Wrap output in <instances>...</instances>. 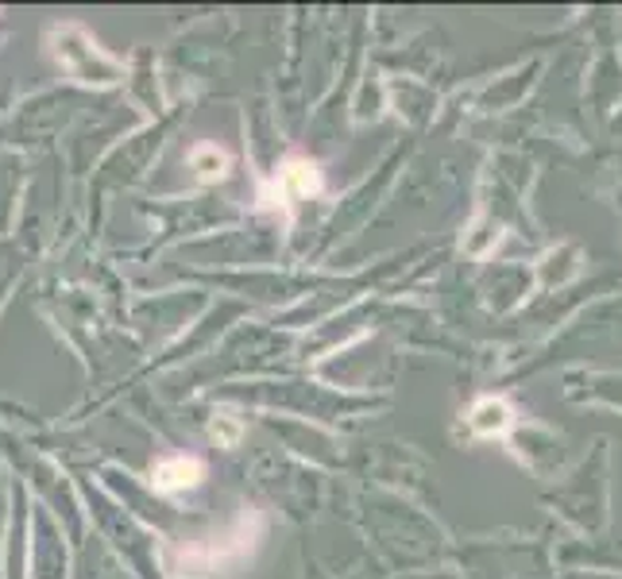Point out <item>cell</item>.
<instances>
[{"mask_svg": "<svg viewBox=\"0 0 622 579\" xmlns=\"http://www.w3.org/2000/svg\"><path fill=\"white\" fill-rule=\"evenodd\" d=\"M201 476H205V463L197 460V456H166V460H159L155 471H151V483H155L159 494H178L201 483Z\"/></svg>", "mask_w": 622, "mask_h": 579, "instance_id": "obj_1", "label": "cell"}, {"mask_svg": "<svg viewBox=\"0 0 622 579\" xmlns=\"http://www.w3.org/2000/svg\"><path fill=\"white\" fill-rule=\"evenodd\" d=\"M317 186H321V178H317V166L306 163V159H294V163H286L283 171H279V178H275L279 201H291V197H309V194H317Z\"/></svg>", "mask_w": 622, "mask_h": 579, "instance_id": "obj_2", "label": "cell"}, {"mask_svg": "<svg viewBox=\"0 0 622 579\" xmlns=\"http://www.w3.org/2000/svg\"><path fill=\"white\" fill-rule=\"evenodd\" d=\"M194 166L201 171L205 182H214V178H221V174H225L229 155H225V151H217V148H197L194 151Z\"/></svg>", "mask_w": 622, "mask_h": 579, "instance_id": "obj_3", "label": "cell"}]
</instances>
